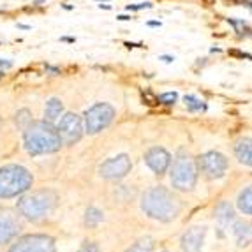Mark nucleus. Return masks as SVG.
Instances as JSON below:
<instances>
[{"label": "nucleus", "instance_id": "obj_1", "mask_svg": "<svg viewBox=\"0 0 252 252\" xmlns=\"http://www.w3.org/2000/svg\"><path fill=\"white\" fill-rule=\"evenodd\" d=\"M23 141L30 156H42V154H53L62 147V139L59 130L53 124L46 120L32 122L23 130Z\"/></svg>", "mask_w": 252, "mask_h": 252}, {"label": "nucleus", "instance_id": "obj_2", "mask_svg": "<svg viewBox=\"0 0 252 252\" xmlns=\"http://www.w3.org/2000/svg\"><path fill=\"white\" fill-rule=\"evenodd\" d=\"M141 208L148 217L168 222L180 214L182 206L178 198L171 190H168L166 187H154L143 196Z\"/></svg>", "mask_w": 252, "mask_h": 252}, {"label": "nucleus", "instance_id": "obj_3", "mask_svg": "<svg viewBox=\"0 0 252 252\" xmlns=\"http://www.w3.org/2000/svg\"><path fill=\"white\" fill-rule=\"evenodd\" d=\"M32 173L18 164H7L0 168V198H16L32 187Z\"/></svg>", "mask_w": 252, "mask_h": 252}, {"label": "nucleus", "instance_id": "obj_4", "mask_svg": "<svg viewBox=\"0 0 252 252\" xmlns=\"http://www.w3.org/2000/svg\"><path fill=\"white\" fill-rule=\"evenodd\" d=\"M171 184L178 190H190L198 180V162L187 150H178L171 166Z\"/></svg>", "mask_w": 252, "mask_h": 252}, {"label": "nucleus", "instance_id": "obj_5", "mask_svg": "<svg viewBox=\"0 0 252 252\" xmlns=\"http://www.w3.org/2000/svg\"><path fill=\"white\" fill-rule=\"evenodd\" d=\"M55 203H57V194L53 190H35V192L23 196L18 201V210L23 217L30 220H39L53 210Z\"/></svg>", "mask_w": 252, "mask_h": 252}, {"label": "nucleus", "instance_id": "obj_6", "mask_svg": "<svg viewBox=\"0 0 252 252\" xmlns=\"http://www.w3.org/2000/svg\"><path fill=\"white\" fill-rule=\"evenodd\" d=\"M115 108L108 102H95L85 111V130L89 134H97L113 122Z\"/></svg>", "mask_w": 252, "mask_h": 252}, {"label": "nucleus", "instance_id": "obj_7", "mask_svg": "<svg viewBox=\"0 0 252 252\" xmlns=\"http://www.w3.org/2000/svg\"><path fill=\"white\" fill-rule=\"evenodd\" d=\"M57 130L62 139V145H74L83 136V118L76 113H65L59 118Z\"/></svg>", "mask_w": 252, "mask_h": 252}, {"label": "nucleus", "instance_id": "obj_8", "mask_svg": "<svg viewBox=\"0 0 252 252\" xmlns=\"http://www.w3.org/2000/svg\"><path fill=\"white\" fill-rule=\"evenodd\" d=\"M227 166H229V162H227L226 156H222L220 152H215V150L203 154L198 160V168L205 173L206 177L212 178V180H217V178L224 177V173L227 171Z\"/></svg>", "mask_w": 252, "mask_h": 252}, {"label": "nucleus", "instance_id": "obj_9", "mask_svg": "<svg viewBox=\"0 0 252 252\" xmlns=\"http://www.w3.org/2000/svg\"><path fill=\"white\" fill-rule=\"evenodd\" d=\"M9 252H55V240L48 235H25Z\"/></svg>", "mask_w": 252, "mask_h": 252}, {"label": "nucleus", "instance_id": "obj_10", "mask_svg": "<svg viewBox=\"0 0 252 252\" xmlns=\"http://www.w3.org/2000/svg\"><path fill=\"white\" fill-rule=\"evenodd\" d=\"M130 168H132V162H130L129 156L120 154V156L111 157L106 162H102L101 168H99V173L106 180H120L130 171Z\"/></svg>", "mask_w": 252, "mask_h": 252}, {"label": "nucleus", "instance_id": "obj_11", "mask_svg": "<svg viewBox=\"0 0 252 252\" xmlns=\"http://www.w3.org/2000/svg\"><path fill=\"white\" fill-rule=\"evenodd\" d=\"M145 162L156 175H164L171 166V156H169V152L166 148L154 147L145 154Z\"/></svg>", "mask_w": 252, "mask_h": 252}, {"label": "nucleus", "instance_id": "obj_12", "mask_svg": "<svg viewBox=\"0 0 252 252\" xmlns=\"http://www.w3.org/2000/svg\"><path fill=\"white\" fill-rule=\"evenodd\" d=\"M206 229L203 226H194L182 236V249L184 252H201L203 240H205Z\"/></svg>", "mask_w": 252, "mask_h": 252}, {"label": "nucleus", "instance_id": "obj_13", "mask_svg": "<svg viewBox=\"0 0 252 252\" xmlns=\"http://www.w3.org/2000/svg\"><path fill=\"white\" fill-rule=\"evenodd\" d=\"M18 224L9 214H0V244H7L16 236Z\"/></svg>", "mask_w": 252, "mask_h": 252}, {"label": "nucleus", "instance_id": "obj_14", "mask_svg": "<svg viewBox=\"0 0 252 252\" xmlns=\"http://www.w3.org/2000/svg\"><path fill=\"white\" fill-rule=\"evenodd\" d=\"M235 156L242 164L252 168V138H242L236 141Z\"/></svg>", "mask_w": 252, "mask_h": 252}, {"label": "nucleus", "instance_id": "obj_15", "mask_svg": "<svg viewBox=\"0 0 252 252\" xmlns=\"http://www.w3.org/2000/svg\"><path fill=\"white\" fill-rule=\"evenodd\" d=\"M62 113H63V104L60 99L53 97V99H50V101L46 102V108H44V120H46V122L55 124L62 117Z\"/></svg>", "mask_w": 252, "mask_h": 252}, {"label": "nucleus", "instance_id": "obj_16", "mask_svg": "<svg viewBox=\"0 0 252 252\" xmlns=\"http://www.w3.org/2000/svg\"><path fill=\"white\" fill-rule=\"evenodd\" d=\"M233 231H235V236L238 240V245H249L252 244V224L249 222H236L235 227H233Z\"/></svg>", "mask_w": 252, "mask_h": 252}, {"label": "nucleus", "instance_id": "obj_17", "mask_svg": "<svg viewBox=\"0 0 252 252\" xmlns=\"http://www.w3.org/2000/svg\"><path fill=\"white\" fill-rule=\"evenodd\" d=\"M215 217H217V220L220 224H229L235 219V212H233V206L229 205V203L222 201V203H219L217 208H215Z\"/></svg>", "mask_w": 252, "mask_h": 252}, {"label": "nucleus", "instance_id": "obj_18", "mask_svg": "<svg viewBox=\"0 0 252 252\" xmlns=\"http://www.w3.org/2000/svg\"><path fill=\"white\" fill-rule=\"evenodd\" d=\"M238 208L244 214L252 215V185L238 196Z\"/></svg>", "mask_w": 252, "mask_h": 252}, {"label": "nucleus", "instance_id": "obj_19", "mask_svg": "<svg viewBox=\"0 0 252 252\" xmlns=\"http://www.w3.org/2000/svg\"><path fill=\"white\" fill-rule=\"evenodd\" d=\"M184 102H185V106H187V109L192 111V113H196V111H205L206 109V102L201 101V99H198L196 95H192V94L185 95Z\"/></svg>", "mask_w": 252, "mask_h": 252}, {"label": "nucleus", "instance_id": "obj_20", "mask_svg": "<svg viewBox=\"0 0 252 252\" xmlns=\"http://www.w3.org/2000/svg\"><path fill=\"white\" fill-rule=\"evenodd\" d=\"M101 220H102V214L97 208H89L87 214H85V224L89 227H95Z\"/></svg>", "mask_w": 252, "mask_h": 252}, {"label": "nucleus", "instance_id": "obj_21", "mask_svg": "<svg viewBox=\"0 0 252 252\" xmlns=\"http://www.w3.org/2000/svg\"><path fill=\"white\" fill-rule=\"evenodd\" d=\"M152 249H154L152 238H143V240H139V242H136V244L127 249L126 252H152Z\"/></svg>", "mask_w": 252, "mask_h": 252}, {"label": "nucleus", "instance_id": "obj_22", "mask_svg": "<svg viewBox=\"0 0 252 252\" xmlns=\"http://www.w3.org/2000/svg\"><path fill=\"white\" fill-rule=\"evenodd\" d=\"M30 124H32V115H30V111L29 109H20L16 113V126L20 127L21 130H25Z\"/></svg>", "mask_w": 252, "mask_h": 252}, {"label": "nucleus", "instance_id": "obj_23", "mask_svg": "<svg viewBox=\"0 0 252 252\" xmlns=\"http://www.w3.org/2000/svg\"><path fill=\"white\" fill-rule=\"evenodd\" d=\"M157 101L159 104H164V106H173L175 102L178 101V94L177 92H164L157 97Z\"/></svg>", "mask_w": 252, "mask_h": 252}, {"label": "nucleus", "instance_id": "obj_24", "mask_svg": "<svg viewBox=\"0 0 252 252\" xmlns=\"http://www.w3.org/2000/svg\"><path fill=\"white\" fill-rule=\"evenodd\" d=\"M227 55H229V57H235V59H249V60H252V55L251 53H245V51L236 50V48L227 50Z\"/></svg>", "mask_w": 252, "mask_h": 252}, {"label": "nucleus", "instance_id": "obj_25", "mask_svg": "<svg viewBox=\"0 0 252 252\" xmlns=\"http://www.w3.org/2000/svg\"><path fill=\"white\" fill-rule=\"evenodd\" d=\"M141 95H143V101L147 102V104L154 106V104H159V101H157L156 95H152L150 90H141Z\"/></svg>", "mask_w": 252, "mask_h": 252}, {"label": "nucleus", "instance_id": "obj_26", "mask_svg": "<svg viewBox=\"0 0 252 252\" xmlns=\"http://www.w3.org/2000/svg\"><path fill=\"white\" fill-rule=\"evenodd\" d=\"M78 252H101V251H99V247L95 244H85Z\"/></svg>", "mask_w": 252, "mask_h": 252}, {"label": "nucleus", "instance_id": "obj_27", "mask_svg": "<svg viewBox=\"0 0 252 252\" xmlns=\"http://www.w3.org/2000/svg\"><path fill=\"white\" fill-rule=\"evenodd\" d=\"M44 71H46L48 74H51V76H59L60 74V67H55V65H50V63H46V65H44Z\"/></svg>", "mask_w": 252, "mask_h": 252}, {"label": "nucleus", "instance_id": "obj_28", "mask_svg": "<svg viewBox=\"0 0 252 252\" xmlns=\"http://www.w3.org/2000/svg\"><path fill=\"white\" fill-rule=\"evenodd\" d=\"M14 63H13V60H7V59H0V69H11L13 67Z\"/></svg>", "mask_w": 252, "mask_h": 252}, {"label": "nucleus", "instance_id": "obj_29", "mask_svg": "<svg viewBox=\"0 0 252 252\" xmlns=\"http://www.w3.org/2000/svg\"><path fill=\"white\" fill-rule=\"evenodd\" d=\"M159 60H162L164 63H171L175 62V57H171V55H160Z\"/></svg>", "mask_w": 252, "mask_h": 252}, {"label": "nucleus", "instance_id": "obj_30", "mask_svg": "<svg viewBox=\"0 0 252 252\" xmlns=\"http://www.w3.org/2000/svg\"><path fill=\"white\" fill-rule=\"evenodd\" d=\"M240 5H244V7H247L249 11L252 13V0H240Z\"/></svg>", "mask_w": 252, "mask_h": 252}, {"label": "nucleus", "instance_id": "obj_31", "mask_svg": "<svg viewBox=\"0 0 252 252\" xmlns=\"http://www.w3.org/2000/svg\"><path fill=\"white\" fill-rule=\"evenodd\" d=\"M117 20L118 21H129V20H132V16H129V14H118Z\"/></svg>", "mask_w": 252, "mask_h": 252}, {"label": "nucleus", "instance_id": "obj_32", "mask_svg": "<svg viewBox=\"0 0 252 252\" xmlns=\"http://www.w3.org/2000/svg\"><path fill=\"white\" fill-rule=\"evenodd\" d=\"M127 50H132V48H141V44H134V42H124Z\"/></svg>", "mask_w": 252, "mask_h": 252}, {"label": "nucleus", "instance_id": "obj_33", "mask_svg": "<svg viewBox=\"0 0 252 252\" xmlns=\"http://www.w3.org/2000/svg\"><path fill=\"white\" fill-rule=\"evenodd\" d=\"M147 25L148 27H160L162 23H160V21H156V20H150V21H147Z\"/></svg>", "mask_w": 252, "mask_h": 252}, {"label": "nucleus", "instance_id": "obj_34", "mask_svg": "<svg viewBox=\"0 0 252 252\" xmlns=\"http://www.w3.org/2000/svg\"><path fill=\"white\" fill-rule=\"evenodd\" d=\"M126 9H127V11H134V13H136V11H139V9H138V5H136V4H129Z\"/></svg>", "mask_w": 252, "mask_h": 252}, {"label": "nucleus", "instance_id": "obj_35", "mask_svg": "<svg viewBox=\"0 0 252 252\" xmlns=\"http://www.w3.org/2000/svg\"><path fill=\"white\" fill-rule=\"evenodd\" d=\"M224 2H227V5H238L240 0H224Z\"/></svg>", "mask_w": 252, "mask_h": 252}, {"label": "nucleus", "instance_id": "obj_36", "mask_svg": "<svg viewBox=\"0 0 252 252\" xmlns=\"http://www.w3.org/2000/svg\"><path fill=\"white\" fill-rule=\"evenodd\" d=\"M201 2H205L206 5H214V4H217V0H201Z\"/></svg>", "mask_w": 252, "mask_h": 252}, {"label": "nucleus", "instance_id": "obj_37", "mask_svg": "<svg viewBox=\"0 0 252 252\" xmlns=\"http://www.w3.org/2000/svg\"><path fill=\"white\" fill-rule=\"evenodd\" d=\"M32 4H34V5H42V4H46V0H34Z\"/></svg>", "mask_w": 252, "mask_h": 252}, {"label": "nucleus", "instance_id": "obj_38", "mask_svg": "<svg viewBox=\"0 0 252 252\" xmlns=\"http://www.w3.org/2000/svg\"><path fill=\"white\" fill-rule=\"evenodd\" d=\"M18 29H23V30H30V25H23V23H18Z\"/></svg>", "mask_w": 252, "mask_h": 252}, {"label": "nucleus", "instance_id": "obj_39", "mask_svg": "<svg viewBox=\"0 0 252 252\" xmlns=\"http://www.w3.org/2000/svg\"><path fill=\"white\" fill-rule=\"evenodd\" d=\"M62 7L65 9V11H72V9H74V7H72L71 4H62Z\"/></svg>", "mask_w": 252, "mask_h": 252}, {"label": "nucleus", "instance_id": "obj_40", "mask_svg": "<svg viewBox=\"0 0 252 252\" xmlns=\"http://www.w3.org/2000/svg\"><path fill=\"white\" fill-rule=\"evenodd\" d=\"M62 41H65V42H74L76 39L74 37H62Z\"/></svg>", "mask_w": 252, "mask_h": 252}, {"label": "nucleus", "instance_id": "obj_41", "mask_svg": "<svg viewBox=\"0 0 252 252\" xmlns=\"http://www.w3.org/2000/svg\"><path fill=\"white\" fill-rule=\"evenodd\" d=\"M212 53H220V48H217V46H215V48H212Z\"/></svg>", "mask_w": 252, "mask_h": 252}, {"label": "nucleus", "instance_id": "obj_42", "mask_svg": "<svg viewBox=\"0 0 252 252\" xmlns=\"http://www.w3.org/2000/svg\"><path fill=\"white\" fill-rule=\"evenodd\" d=\"M99 7H101V9H111V5H108V4H99Z\"/></svg>", "mask_w": 252, "mask_h": 252}, {"label": "nucleus", "instance_id": "obj_43", "mask_svg": "<svg viewBox=\"0 0 252 252\" xmlns=\"http://www.w3.org/2000/svg\"><path fill=\"white\" fill-rule=\"evenodd\" d=\"M99 2H102V0H99Z\"/></svg>", "mask_w": 252, "mask_h": 252}]
</instances>
